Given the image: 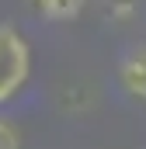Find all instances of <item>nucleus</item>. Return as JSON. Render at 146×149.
I'll return each mask as SVG.
<instances>
[{
    "label": "nucleus",
    "mask_w": 146,
    "mask_h": 149,
    "mask_svg": "<svg viewBox=\"0 0 146 149\" xmlns=\"http://www.w3.org/2000/svg\"><path fill=\"white\" fill-rule=\"evenodd\" d=\"M42 21H73L84 14L87 0H28Z\"/></svg>",
    "instance_id": "obj_3"
},
{
    "label": "nucleus",
    "mask_w": 146,
    "mask_h": 149,
    "mask_svg": "<svg viewBox=\"0 0 146 149\" xmlns=\"http://www.w3.org/2000/svg\"><path fill=\"white\" fill-rule=\"evenodd\" d=\"M32 76V45L14 24L0 21V108L11 104Z\"/></svg>",
    "instance_id": "obj_1"
},
{
    "label": "nucleus",
    "mask_w": 146,
    "mask_h": 149,
    "mask_svg": "<svg viewBox=\"0 0 146 149\" xmlns=\"http://www.w3.org/2000/svg\"><path fill=\"white\" fill-rule=\"evenodd\" d=\"M118 83L125 87V94L146 101V45H136L129 56H122V63H118Z\"/></svg>",
    "instance_id": "obj_2"
},
{
    "label": "nucleus",
    "mask_w": 146,
    "mask_h": 149,
    "mask_svg": "<svg viewBox=\"0 0 146 149\" xmlns=\"http://www.w3.org/2000/svg\"><path fill=\"white\" fill-rule=\"evenodd\" d=\"M0 149H21V132L0 114Z\"/></svg>",
    "instance_id": "obj_4"
}]
</instances>
